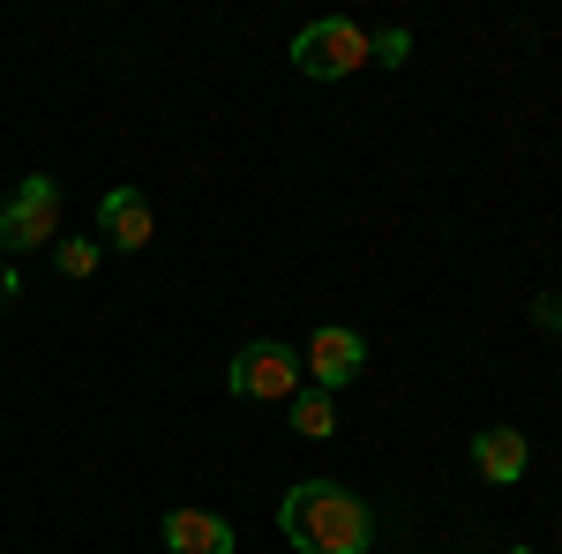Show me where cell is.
Here are the masks:
<instances>
[{
	"label": "cell",
	"instance_id": "cell-12",
	"mask_svg": "<svg viewBox=\"0 0 562 554\" xmlns=\"http://www.w3.org/2000/svg\"><path fill=\"white\" fill-rule=\"evenodd\" d=\"M532 323H540V330H562V293H540V299H532Z\"/></svg>",
	"mask_w": 562,
	"mask_h": 554
},
{
	"label": "cell",
	"instance_id": "cell-5",
	"mask_svg": "<svg viewBox=\"0 0 562 554\" xmlns=\"http://www.w3.org/2000/svg\"><path fill=\"white\" fill-rule=\"evenodd\" d=\"M301 368H307L315 389H346V383H360V368H368V338H360L352 323H323V330L307 338Z\"/></svg>",
	"mask_w": 562,
	"mask_h": 554
},
{
	"label": "cell",
	"instance_id": "cell-10",
	"mask_svg": "<svg viewBox=\"0 0 562 554\" xmlns=\"http://www.w3.org/2000/svg\"><path fill=\"white\" fill-rule=\"evenodd\" d=\"M53 262H60V278H90L105 262V248L98 240H53Z\"/></svg>",
	"mask_w": 562,
	"mask_h": 554
},
{
	"label": "cell",
	"instance_id": "cell-6",
	"mask_svg": "<svg viewBox=\"0 0 562 554\" xmlns=\"http://www.w3.org/2000/svg\"><path fill=\"white\" fill-rule=\"evenodd\" d=\"M150 233H158V217H150V195L143 188H105L98 195V248L135 256V248H150Z\"/></svg>",
	"mask_w": 562,
	"mask_h": 554
},
{
	"label": "cell",
	"instance_id": "cell-1",
	"mask_svg": "<svg viewBox=\"0 0 562 554\" xmlns=\"http://www.w3.org/2000/svg\"><path fill=\"white\" fill-rule=\"evenodd\" d=\"M278 532L301 554H368L375 547V510L352 495L346 479H301L278 502Z\"/></svg>",
	"mask_w": 562,
	"mask_h": 554
},
{
	"label": "cell",
	"instance_id": "cell-14",
	"mask_svg": "<svg viewBox=\"0 0 562 554\" xmlns=\"http://www.w3.org/2000/svg\"><path fill=\"white\" fill-rule=\"evenodd\" d=\"M510 554H532V547H510Z\"/></svg>",
	"mask_w": 562,
	"mask_h": 554
},
{
	"label": "cell",
	"instance_id": "cell-7",
	"mask_svg": "<svg viewBox=\"0 0 562 554\" xmlns=\"http://www.w3.org/2000/svg\"><path fill=\"white\" fill-rule=\"evenodd\" d=\"M158 540H166V554H233L240 547V532L217 510H166Z\"/></svg>",
	"mask_w": 562,
	"mask_h": 554
},
{
	"label": "cell",
	"instance_id": "cell-3",
	"mask_svg": "<svg viewBox=\"0 0 562 554\" xmlns=\"http://www.w3.org/2000/svg\"><path fill=\"white\" fill-rule=\"evenodd\" d=\"M53 240H60V180L53 172H23L15 195L0 203V248L31 256V248H53Z\"/></svg>",
	"mask_w": 562,
	"mask_h": 554
},
{
	"label": "cell",
	"instance_id": "cell-11",
	"mask_svg": "<svg viewBox=\"0 0 562 554\" xmlns=\"http://www.w3.org/2000/svg\"><path fill=\"white\" fill-rule=\"evenodd\" d=\"M405 53H413V31H368V60L375 68H405Z\"/></svg>",
	"mask_w": 562,
	"mask_h": 554
},
{
	"label": "cell",
	"instance_id": "cell-9",
	"mask_svg": "<svg viewBox=\"0 0 562 554\" xmlns=\"http://www.w3.org/2000/svg\"><path fill=\"white\" fill-rule=\"evenodd\" d=\"M285 405H293V434H307V442H330V434H338V405H330V389L301 383Z\"/></svg>",
	"mask_w": 562,
	"mask_h": 554
},
{
	"label": "cell",
	"instance_id": "cell-4",
	"mask_svg": "<svg viewBox=\"0 0 562 554\" xmlns=\"http://www.w3.org/2000/svg\"><path fill=\"white\" fill-rule=\"evenodd\" d=\"M293 68H301L307 83H338L352 68H368V31L352 15H323V23H307L301 38H293Z\"/></svg>",
	"mask_w": 562,
	"mask_h": 554
},
{
	"label": "cell",
	"instance_id": "cell-13",
	"mask_svg": "<svg viewBox=\"0 0 562 554\" xmlns=\"http://www.w3.org/2000/svg\"><path fill=\"white\" fill-rule=\"evenodd\" d=\"M8 299H15V270L0 262V315H8Z\"/></svg>",
	"mask_w": 562,
	"mask_h": 554
},
{
	"label": "cell",
	"instance_id": "cell-8",
	"mask_svg": "<svg viewBox=\"0 0 562 554\" xmlns=\"http://www.w3.org/2000/svg\"><path fill=\"white\" fill-rule=\"evenodd\" d=\"M473 465L487 487H518L525 465H532V442H525L518 427H480L473 434Z\"/></svg>",
	"mask_w": 562,
	"mask_h": 554
},
{
	"label": "cell",
	"instance_id": "cell-2",
	"mask_svg": "<svg viewBox=\"0 0 562 554\" xmlns=\"http://www.w3.org/2000/svg\"><path fill=\"white\" fill-rule=\"evenodd\" d=\"M301 383H307L301 352H293V344H278V338L240 344V352H233V368H225V389H233L240 405H285Z\"/></svg>",
	"mask_w": 562,
	"mask_h": 554
}]
</instances>
